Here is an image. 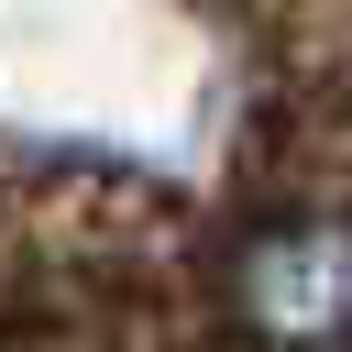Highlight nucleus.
<instances>
[{
    "label": "nucleus",
    "mask_w": 352,
    "mask_h": 352,
    "mask_svg": "<svg viewBox=\"0 0 352 352\" xmlns=\"http://www.w3.org/2000/svg\"><path fill=\"white\" fill-rule=\"evenodd\" d=\"M253 319L275 341H330L352 330V242L341 231H275L253 253Z\"/></svg>",
    "instance_id": "f257e3e1"
}]
</instances>
